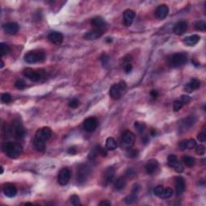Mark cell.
<instances>
[{
	"label": "cell",
	"instance_id": "56",
	"mask_svg": "<svg viewBox=\"0 0 206 206\" xmlns=\"http://www.w3.org/2000/svg\"><path fill=\"white\" fill-rule=\"evenodd\" d=\"M106 41L107 43H110V42H112V39L111 38H106Z\"/></svg>",
	"mask_w": 206,
	"mask_h": 206
},
{
	"label": "cell",
	"instance_id": "42",
	"mask_svg": "<svg viewBox=\"0 0 206 206\" xmlns=\"http://www.w3.org/2000/svg\"><path fill=\"white\" fill-rule=\"evenodd\" d=\"M70 201L72 204L75 206L81 205V201H80V197L77 195H73L70 197Z\"/></svg>",
	"mask_w": 206,
	"mask_h": 206
},
{
	"label": "cell",
	"instance_id": "55",
	"mask_svg": "<svg viewBox=\"0 0 206 206\" xmlns=\"http://www.w3.org/2000/svg\"><path fill=\"white\" fill-rule=\"evenodd\" d=\"M108 60H109V57H108L106 54L103 55V56H102V64H106V63H107Z\"/></svg>",
	"mask_w": 206,
	"mask_h": 206
},
{
	"label": "cell",
	"instance_id": "43",
	"mask_svg": "<svg viewBox=\"0 0 206 206\" xmlns=\"http://www.w3.org/2000/svg\"><path fill=\"white\" fill-rule=\"evenodd\" d=\"M80 106V101L77 98H73L69 102V106L70 108H73V109H75V108H77Z\"/></svg>",
	"mask_w": 206,
	"mask_h": 206
},
{
	"label": "cell",
	"instance_id": "4",
	"mask_svg": "<svg viewBox=\"0 0 206 206\" xmlns=\"http://www.w3.org/2000/svg\"><path fill=\"white\" fill-rule=\"evenodd\" d=\"M126 90V84L125 81H120L118 84H114L109 90V96L114 100H119L124 94Z\"/></svg>",
	"mask_w": 206,
	"mask_h": 206
},
{
	"label": "cell",
	"instance_id": "24",
	"mask_svg": "<svg viewBox=\"0 0 206 206\" xmlns=\"http://www.w3.org/2000/svg\"><path fill=\"white\" fill-rule=\"evenodd\" d=\"M200 86H201V81L197 80V79H192V80H191L188 83L185 85L184 90L186 92H188V93H191V92L199 89Z\"/></svg>",
	"mask_w": 206,
	"mask_h": 206
},
{
	"label": "cell",
	"instance_id": "57",
	"mask_svg": "<svg viewBox=\"0 0 206 206\" xmlns=\"http://www.w3.org/2000/svg\"><path fill=\"white\" fill-rule=\"evenodd\" d=\"M3 66H4V62L3 61V60H1V66H0V68H1V69H3Z\"/></svg>",
	"mask_w": 206,
	"mask_h": 206
},
{
	"label": "cell",
	"instance_id": "10",
	"mask_svg": "<svg viewBox=\"0 0 206 206\" xmlns=\"http://www.w3.org/2000/svg\"><path fill=\"white\" fill-rule=\"evenodd\" d=\"M71 178V171L69 168H64L60 170L58 174V183L60 185H66L70 182Z\"/></svg>",
	"mask_w": 206,
	"mask_h": 206
},
{
	"label": "cell",
	"instance_id": "34",
	"mask_svg": "<svg viewBox=\"0 0 206 206\" xmlns=\"http://www.w3.org/2000/svg\"><path fill=\"white\" fill-rule=\"evenodd\" d=\"M172 195H173V190L170 188H164L162 194H161V196L159 197V198L168 199L170 198Z\"/></svg>",
	"mask_w": 206,
	"mask_h": 206
},
{
	"label": "cell",
	"instance_id": "11",
	"mask_svg": "<svg viewBox=\"0 0 206 206\" xmlns=\"http://www.w3.org/2000/svg\"><path fill=\"white\" fill-rule=\"evenodd\" d=\"M168 164L171 168H174L175 171L181 173L184 171V167L182 166V164L179 162L178 159H177L176 155H170L168 157Z\"/></svg>",
	"mask_w": 206,
	"mask_h": 206
},
{
	"label": "cell",
	"instance_id": "40",
	"mask_svg": "<svg viewBox=\"0 0 206 206\" xmlns=\"http://www.w3.org/2000/svg\"><path fill=\"white\" fill-rule=\"evenodd\" d=\"M15 86L17 89H19V90H24L27 86H26V83L24 80L19 79V80H17L16 81H15Z\"/></svg>",
	"mask_w": 206,
	"mask_h": 206
},
{
	"label": "cell",
	"instance_id": "19",
	"mask_svg": "<svg viewBox=\"0 0 206 206\" xmlns=\"http://www.w3.org/2000/svg\"><path fill=\"white\" fill-rule=\"evenodd\" d=\"M178 147H179V149L181 150V151H184L186 149H193L197 147V142H196L195 139H188V140H182L179 142Z\"/></svg>",
	"mask_w": 206,
	"mask_h": 206
},
{
	"label": "cell",
	"instance_id": "8",
	"mask_svg": "<svg viewBox=\"0 0 206 206\" xmlns=\"http://www.w3.org/2000/svg\"><path fill=\"white\" fill-rule=\"evenodd\" d=\"M11 131L14 134V136L17 139H23L26 135L25 129L19 121H15L13 122Z\"/></svg>",
	"mask_w": 206,
	"mask_h": 206
},
{
	"label": "cell",
	"instance_id": "38",
	"mask_svg": "<svg viewBox=\"0 0 206 206\" xmlns=\"http://www.w3.org/2000/svg\"><path fill=\"white\" fill-rule=\"evenodd\" d=\"M195 27L196 29L198 30V31H204L206 30V23L204 22V20L197 21V22L195 24Z\"/></svg>",
	"mask_w": 206,
	"mask_h": 206
},
{
	"label": "cell",
	"instance_id": "9",
	"mask_svg": "<svg viewBox=\"0 0 206 206\" xmlns=\"http://www.w3.org/2000/svg\"><path fill=\"white\" fill-rule=\"evenodd\" d=\"M52 131L50 128L48 127H43L39 129L36 131L35 135V139L39 141L45 142L51 138Z\"/></svg>",
	"mask_w": 206,
	"mask_h": 206
},
{
	"label": "cell",
	"instance_id": "33",
	"mask_svg": "<svg viewBox=\"0 0 206 206\" xmlns=\"http://www.w3.org/2000/svg\"><path fill=\"white\" fill-rule=\"evenodd\" d=\"M134 126H135V128L136 129L137 131L140 134L143 133L147 128L146 124L143 123V122H135V124H134Z\"/></svg>",
	"mask_w": 206,
	"mask_h": 206
},
{
	"label": "cell",
	"instance_id": "39",
	"mask_svg": "<svg viewBox=\"0 0 206 206\" xmlns=\"http://www.w3.org/2000/svg\"><path fill=\"white\" fill-rule=\"evenodd\" d=\"M183 106H184V104L182 103V102L180 99H177L173 103V111L178 112L180 109H182Z\"/></svg>",
	"mask_w": 206,
	"mask_h": 206
},
{
	"label": "cell",
	"instance_id": "49",
	"mask_svg": "<svg viewBox=\"0 0 206 206\" xmlns=\"http://www.w3.org/2000/svg\"><path fill=\"white\" fill-rule=\"evenodd\" d=\"M197 139H198V140L200 141V142H205L206 140V134L205 132H204V131H201V133L198 134V136H197Z\"/></svg>",
	"mask_w": 206,
	"mask_h": 206
},
{
	"label": "cell",
	"instance_id": "58",
	"mask_svg": "<svg viewBox=\"0 0 206 206\" xmlns=\"http://www.w3.org/2000/svg\"><path fill=\"white\" fill-rule=\"evenodd\" d=\"M3 173V167H1V174Z\"/></svg>",
	"mask_w": 206,
	"mask_h": 206
},
{
	"label": "cell",
	"instance_id": "46",
	"mask_svg": "<svg viewBox=\"0 0 206 206\" xmlns=\"http://www.w3.org/2000/svg\"><path fill=\"white\" fill-rule=\"evenodd\" d=\"M123 69L126 73H131L132 70H133V66H132L131 63H125L123 64Z\"/></svg>",
	"mask_w": 206,
	"mask_h": 206
},
{
	"label": "cell",
	"instance_id": "32",
	"mask_svg": "<svg viewBox=\"0 0 206 206\" xmlns=\"http://www.w3.org/2000/svg\"><path fill=\"white\" fill-rule=\"evenodd\" d=\"M139 151L137 149H135V148H130L126 150V155L128 158H131V159H135V158H137L139 156Z\"/></svg>",
	"mask_w": 206,
	"mask_h": 206
},
{
	"label": "cell",
	"instance_id": "36",
	"mask_svg": "<svg viewBox=\"0 0 206 206\" xmlns=\"http://www.w3.org/2000/svg\"><path fill=\"white\" fill-rule=\"evenodd\" d=\"M137 198H138V195L135 193H132L131 192V193L130 194V195H128L127 197L124 199V201L125 202H126V204H131L136 201Z\"/></svg>",
	"mask_w": 206,
	"mask_h": 206
},
{
	"label": "cell",
	"instance_id": "29",
	"mask_svg": "<svg viewBox=\"0 0 206 206\" xmlns=\"http://www.w3.org/2000/svg\"><path fill=\"white\" fill-rule=\"evenodd\" d=\"M182 161L184 164V165L188 167V168L193 167L196 164V159H194L193 157L189 156V155H184V156H183Z\"/></svg>",
	"mask_w": 206,
	"mask_h": 206
},
{
	"label": "cell",
	"instance_id": "17",
	"mask_svg": "<svg viewBox=\"0 0 206 206\" xmlns=\"http://www.w3.org/2000/svg\"><path fill=\"white\" fill-rule=\"evenodd\" d=\"M175 191H176L177 196H180L183 194L185 191L186 184L184 179L181 176H175Z\"/></svg>",
	"mask_w": 206,
	"mask_h": 206
},
{
	"label": "cell",
	"instance_id": "53",
	"mask_svg": "<svg viewBox=\"0 0 206 206\" xmlns=\"http://www.w3.org/2000/svg\"><path fill=\"white\" fill-rule=\"evenodd\" d=\"M150 94H151V96H152L153 98H157L158 96H159V93L155 90H152V91H151V93H150Z\"/></svg>",
	"mask_w": 206,
	"mask_h": 206
},
{
	"label": "cell",
	"instance_id": "47",
	"mask_svg": "<svg viewBox=\"0 0 206 206\" xmlns=\"http://www.w3.org/2000/svg\"><path fill=\"white\" fill-rule=\"evenodd\" d=\"M180 100L182 102V103L184 106V105L189 103V102L191 101V97H190L189 96H188V95H181V97H180Z\"/></svg>",
	"mask_w": 206,
	"mask_h": 206
},
{
	"label": "cell",
	"instance_id": "54",
	"mask_svg": "<svg viewBox=\"0 0 206 206\" xmlns=\"http://www.w3.org/2000/svg\"><path fill=\"white\" fill-rule=\"evenodd\" d=\"M99 205H103V206H109L111 205V203L109 202V201H107V200H105V201H102V202L99 203Z\"/></svg>",
	"mask_w": 206,
	"mask_h": 206
},
{
	"label": "cell",
	"instance_id": "7",
	"mask_svg": "<svg viewBox=\"0 0 206 206\" xmlns=\"http://www.w3.org/2000/svg\"><path fill=\"white\" fill-rule=\"evenodd\" d=\"M135 141V136L133 132L130 131H125L122 135L121 138V142H122V147L125 148H132Z\"/></svg>",
	"mask_w": 206,
	"mask_h": 206
},
{
	"label": "cell",
	"instance_id": "1",
	"mask_svg": "<svg viewBox=\"0 0 206 206\" xmlns=\"http://www.w3.org/2000/svg\"><path fill=\"white\" fill-rule=\"evenodd\" d=\"M3 150L11 159H15L22 155L23 147L19 142H7L3 145Z\"/></svg>",
	"mask_w": 206,
	"mask_h": 206
},
{
	"label": "cell",
	"instance_id": "51",
	"mask_svg": "<svg viewBox=\"0 0 206 206\" xmlns=\"http://www.w3.org/2000/svg\"><path fill=\"white\" fill-rule=\"evenodd\" d=\"M107 149L106 148H103L101 146H99V155H102L103 157H106L107 155Z\"/></svg>",
	"mask_w": 206,
	"mask_h": 206
},
{
	"label": "cell",
	"instance_id": "52",
	"mask_svg": "<svg viewBox=\"0 0 206 206\" xmlns=\"http://www.w3.org/2000/svg\"><path fill=\"white\" fill-rule=\"evenodd\" d=\"M77 152V149L75 147H71L68 149V153L71 154V155H75Z\"/></svg>",
	"mask_w": 206,
	"mask_h": 206
},
{
	"label": "cell",
	"instance_id": "5",
	"mask_svg": "<svg viewBox=\"0 0 206 206\" xmlns=\"http://www.w3.org/2000/svg\"><path fill=\"white\" fill-rule=\"evenodd\" d=\"M23 75L29 80L36 82L45 77L46 73L41 70H32V69L27 68L23 71Z\"/></svg>",
	"mask_w": 206,
	"mask_h": 206
},
{
	"label": "cell",
	"instance_id": "15",
	"mask_svg": "<svg viewBox=\"0 0 206 206\" xmlns=\"http://www.w3.org/2000/svg\"><path fill=\"white\" fill-rule=\"evenodd\" d=\"M159 169V163L156 159H150L145 165V170L148 175H153L156 173Z\"/></svg>",
	"mask_w": 206,
	"mask_h": 206
},
{
	"label": "cell",
	"instance_id": "35",
	"mask_svg": "<svg viewBox=\"0 0 206 206\" xmlns=\"http://www.w3.org/2000/svg\"><path fill=\"white\" fill-rule=\"evenodd\" d=\"M97 155H99V145L93 148V150H92L91 152H90V154H89V155H88V159L93 160V159L97 158Z\"/></svg>",
	"mask_w": 206,
	"mask_h": 206
},
{
	"label": "cell",
	"instance_id": "13",
	"mask_svg": "<svg viewBox=\"0 0 206 206\" xmlns=\"http://www.w3.org/2000/svg\"><path fill=\"white\" fill-rule=\"evenodd\" d=\"M105 30L98 29V28H93L90 31H87L84 35V39L86 40H93L100 38L104 34Z\"/></svg>",
	"mask_w": 206,
	"mask_h": 206
},
{
	"label": "cell",
	"instance_id": "37",
	"mask_svg": "<svg viewBox=\"0 0 206 206\" xmlns=\"http://www.w3.org/2000/svg\"><path fill=\"white\" fill-rule=\"evenodd\" d=\"M0 51H1V57H3L10 52V47L5 43L0 44Z\"/></svg>",
	"mask_w": 206,
	"mask_h": 206
},
{
	"label": "cell",
	"instance_id": "26",
	"mask_svg": "<svg viewBox=\"0 0 206 206\" xmlns=\"http://www.w3.org/2000/svg\"><path fill=\"white\" fill-rule=\"evenodd\" d=\"M201 40V36L198 35H192L189 36H187L184 39V44L186 46H194L197 44Z\"/></svg>",
	"mask_w": 206,
	"mask_h": 206
},
{
	"label": "cell",
	"instance_id": "2",
	"mask_svg": "<svg viewBox=\"0 0 206 206\" xmlns=\"http://www.w3.org/2000/svg\"><path fill=\"white\" fill-rule=\"evenodd\" d=\"M188 57L184 53H175L168 57L167 59V64L171 68H178L183 65L187 62Z\"/></svg>",
	"mask_w": 206,
	"mask_h": 206
},
{
	"label": "cell",
	"instance_id": "21",
	"mask_svg": "<svg viewBox=\"0 0 206 206\" xmlns=\"http://www.w3.org/2000/svg\"><path fill=\"white\" fill-rule=\"evenodd\" d=\"M168 12H169V8L168 6L165 4H162L157 8L156 11H155V15L159 19H164L168 16Z\"/></svg>",
	"mask_w": 206,
	"mask_h": 206
},
{
	"label": "cell",
	"instance_id": "25",
	"mask_svg": "<svg viewBox=\"0 0 206 206\" xmlns=\"http://www.w3.org/2000/svg\"><path fill=\"white\" fill-rule=\"evenodd\" d=\"M3 192L5 196L8 197L12 198L15 197L17 194V188L16 187L12 184H7L3 188Z\"/></svg>",
	"mask_w": 206,
	"mask_h": 206
},
{
	"label": "cell",
	"instance_id": "14",
	"mask_svg": "<svg viewBox=\"0 0 206 206\" xmlns=\"http://www.w3.org/2000/svg\"><path fill=\"white\" fill-rule=\"evenodd\" d=\"M115 174V169L113 167H108L103 173V184L105 186L109 184L114 181Z\"/></svg>",
	"mask_w": 206,
	"mask_h": 206
},
{
	"label": "cell",
	"instance_id": "28",
	"mask_svg": "<svg viewBox=\"0 0 206 206\" xmlns=\"http://www.w3.org/2000/svg\"><path fill=\"white\" fill-rule=\"evenodd\" d=\"M196 122H197V119L195 117H188V118H186V119L181 121V125L184 129H188V128L191 127L192 125L195 124Z\"/></svg>",
	"mask_w": 206,
	"mask_h": 206
},
{
	"label": "cell",
	"instance_id": "16",
	"mask_svg": "<svg viewBox=\"0 0 206 206\" xmlns=\"http://www.w3.org/2000/svg\"><path fill=\"white\" fill-rule=\"evenodd\" d=\"M187 28H188V24L186 21L181 20L175 24L173 27V32L177 36H182L185 33Z\"/></svg>",
	"mask_w": 206,
	"mask_h": 206
},
{
	"label": "cell",
	"instance_id": "20",
	"mask_svg": "<svg viewBox=\"0 0 206 206\" xmlns=\"http://www.w3.org/2000/svg\"><path fill=\"white\" fill-rule=\"evenodd\" d=\"M135 17V12L131 9H128L124 11L123 14V23L126 27H130Z\"/></svg>",
	"mask_w": 206,
	"mask_h": 206
},
{
	"label": "cell",
	"instance_id": "12",
	"mask_svg": "<svg viewBox=\"0 0 206 206\" xmlns=\"http://www.w3.org/2000/svg\"><path fill=\"white\" fill-rule=\"evenodd\" d=\"M98 122L95 118H88L83 122V127L86 131L91 133L93 132L97 127Z\"/></svg>",
	"mask_w": 206,
	"mask_h": 206
},
{
	"label": "cell",
	"instance_id": "48",
	"mask_svg": "<svg viewBox=\"0 0 206 206\" xmlns=\"http://www.w3.org/2000/svg\"><path fill=\"white\" fill-rule=\"evenodd\" d=\"M196 152L200 155H204V153H205V148H204V146H203V145L197 146V148H196Z\"/></svg>",
	"mask_w": 206,
	"mask_h": 206
},
{
	"label": "cell",
	"instance_id": "22",
	"mask_svg": "<svg viewBox=\"0 0 206 206\" xmlns=\"http://www.w3.org/2000/svg\"><path fill=\"white\" fill-rule=\"evenodd\" d=\"M3 29L9 35H15L19 31V25L15 22L7 23L3 25Z\"/></svg>",
	"mask_w": 206,
	"mask_h": 206
},
{
	"label": "cell",
	"instance_id": "30",
	"mask_svg": "<svg viewBox=\"0 0 206 206\" xmlns=\"http://www.w3.org/2000/svg\"><path fill=\"white\" fill-rule=\"evenodd\" d=\"M106 148L107 150H109V151H113V150H115L117 148V142L115 141V139L112 137H109L107 138L106 141Z\"/></svg>",
	"mask_w": 206,
	"mask_h": 206
},
{
	"label": "cell",
	"instance_id": "50",
	"mask_svg": "<svg viewBox=\"0 0 206 206\" xmlns=\"http://www.w3.org/2000/svg\"><path fill=\"white\" fill-rule=\"evenodd\" d=\"M139 190H140V185H139V184H134L133 188H132L131 192L132 193H135V194H137V195H138Z\"/></svg>",
	"mask_w": 206,
	"mask_h": 206
},
{
	"label": "cell",
	"instance_id": "41",
	"mask_svg": "<svg viewBox=\"0 0 206 206\" xmlns=\"http://www.w3.org/2000/svg\"><path fill=\"white\" fill-rule=\"evenodd\" d=\"M1 101L3 103H9L11 101V96L10 93H4L1 95Z\"/></svg>",
	"mask_w": 206,
	"mask_h": 206
},
{
	"label": "cell",
	"instance_id": "31",
	"mask_svg": "<svg viewBox=\"0 0 206 206\" xmlns=\"http://www.w3.org/2000/svg\"><path fill=\"white\" fill-rule=\"evenodd\" d=\"M33 144H34V148L40 152H44L46 149L45 142H42V141H39L34 139L33 141Z\"/></svg>",
	"mask_w": 206,
	"mask_h": 206
},
{
	"label": "cell",
	"instance_id": "27",
	"mask_svg": "<svg viewBox=\"0 0 206 206\" xmlns=\"http://www.w3.org/2000/svg\"><path fill=\"white\" fill-rule=\"evenodd\" d=\"M126 181L125 176H120L119 178H117L114 182V187L116 190L120 191V190L123 189L126 187Z\"/></svg>",
	"mask_w": 206,
	"mask_h": 206
},
{
	"label": "cell",
	"instance_id": "18",
	"mask_svg": "<svg viewBox=\"0 0 206 206\" xmlns=\"http://www.w3.org/2000/svg\"><path fill=\"white\" fill-rule=\"evenodd\" d=\"M47 38L49 40L50 42L56 45H60L63 41V35L58 31H52L48 34Z\"/></svg>",
	"mask_w": 206,
	"mask_h": 206
},
{
	"label": "cell",
	"instance_id": "23",
	"mask_svg": "<svg viewBox=\"0 0 206 206\" xmlns=\"http://www.w3.org/2000/svg\"><path fill=\"white\" fill-rule=\"evenodd\" d=\"M91 24L92 25L94 26L95 28H98V29H102V30L106 29V26H107L106 20L100 16L94 17L93 19H92Z\"/></svg>",
	"mask_w": 206,
	"mask_h": 206
},
{
	"label": "cell",
	"instance_id": "45",
	"mask_svg": "<svg viewBox=\"0 0 206 206\" xmlns=\"http://www.w3.org/2000/svg\"><path fill=\"white\" fill-rule=\"evenodd\" d=\"M135 170L132 169V168H127V170L125 172V175H126L127 178H133V177L135 176Z\"/></svg>",
	"mask_w": 206,
	"mask_h": 206
},
{
	"label": "cell",
	"instance_id": "3",
	"mask_svg": "<svg viewBox=\"0 0 206 206\" xmlns=\"http://www.w3.org/2000/svg\"><path fill=\"white\" fill-rule=\"evenodd\" d=\"M45 60V54L44 52L34 50L30 51L24 56V61L27 64H36V63L42 62Z\"/></svg>",
	"mask_w": 206,
	"mask_h": 206
},
{
	"label": "cell",
	"instance_id": "6",
	"mask_svg": "<svg viewBox=\"0 0 206 206\" xmlns=\"http://www.w3.org/2000/svg\"><path fill=\"white\" fill-rule=\"evenodd\" d=\"M90 171H91L90 167L88 166L87 164H82L79 166L77 171V181L78 184H81L86 182L90 175Z\"/></svg>",
	"mask_w": 206,
	"mask_h": 206
},
{
	"label": "cell",
	"instance_id": "44",
	"mask_svg": "<svg viewBox=\"0 0 206 206\" xmlns=\"http://www.w3.org/2000/svg\"><path fill=\"white\" fill-rule=\"evenodd\" d=\"M164 188L162 186V185H158L157 187H155V188L154 189V194H155L156 197H159L162 194L163 191H164Z\"/></svg>",
	"mask_w": 206,
	"mask_h": 206
}]
</instances>
